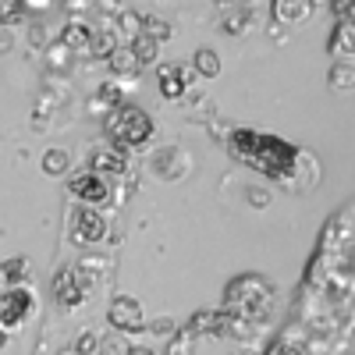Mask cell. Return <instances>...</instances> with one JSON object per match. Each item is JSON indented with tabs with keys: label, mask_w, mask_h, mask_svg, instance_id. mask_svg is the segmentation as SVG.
<instances>
[{
	"label": "cell",
	"mask_w": 355,
	"mask_h": 355,
	"mask_svg": "<svg viewBox=\"0 0 355 355\" xmlns=\"http://www.w3.org/2000/svg\"><path fill=\"white\" fill-rule=\"evenodd\" d=\"M89 171L93 174H125L128 171V153L121 150V146H114V142H103V146H96L93 150V157H89Z\"/></svg>",
	"instance_id": "30bf717a"
},
{
	"label": "cell",
	"mask_w": 355,
	"mask_h": 355,
	"mask_svg": "<svg viewBox=\"0 0 355 355\" xmlns=\"http://www.w3.org/2000/svg\"><path fill=\"white\" fill-rule=\"evenodd\" d=\"M128 46H132L135 61H139L142 68H146V64H153L157 57H160V43H157V40H150V36H142V33H139V36H135Z\"/></svg>",
	"instance_id": "2e32d148"
},
{
	"label": "cell",
	"mask_w": 355,
	"mask_h": 355,
	"mask_svg": "<svg viewBox=\"0 0 355 355\" xmlns=\"http://www.w3.org/2000/svg\"><path fill=\"white\" fill-rule=\"evenodd\" d=\"M249 202L252 206H266V202H270V196H266L263 189H249Z\"/></svg>",
	"instance_id": "83f0119b"
},
{
	"label": "cell",
	"mask_w": 355,
	"mask_h": 355,
	"mask_svg": "<svg viewBox=\"0 0 355 355\" xmlns=\"http://www.w3.org/2000/svg\"><path fill=\"white\" fill-rule=\"evenodd\" d=\"M327 53L338 57L341 64H352V57H355V21H338L334 25V33L327 40Z\"/></svg>",
	"instance_id": "8fae6325"
},
{
	"label": "cell",
	"mask_w": 355,
	"mask_h": 355,
	"mask_svg": "<svg viewBox=\"0 0 355 355\" xmlns=\"http://www.w3.org/2000/svg\"><path fill=\"white\" fill-rule=\"evenodd\" d=\"M146 327H150L153 334H174V323L171 320H157V323H146Z\"/></svg>",
	"instance_id": "4316f807"
},
{
	"label": "cell",
	"mask_w": 355,
	"mask_h": 355,
	"mask_svg": "<svg viewBox=\"0 0 355 355\" xmlns=\"http://www.w3.org/2000/svg\"><path fill=\"white\" fill-rule=\"evenodd\" d=\"M192 71H196L199 78H217V75H220V57H217L210 46L196 50V57H192Z\"/></svg>",
	"instance_id": "9a60e30c"
},
{
	"label": "cell",
	"mask_w": 355,
	"mask_h": 355,
	"mask_svg": "<svg viewBox=\"0 0 355 355\" xmlns=\"http://www.w3.org/2000/svg\"><path fill=\"white\" fill-rule=\"evenodd\" d=\"M114 50H117V40H114L110 28H100V33L93 28V40H89V53H93V57H103V61H107Z\"/></svg>",
	"instance_id": "e0dca14e"
},
{
	"label": "cell",
	"mask_w": 355,
	"mask_h": 355,
	"mask_svg": "<svg viewBox=\"0 0 355 355\" xmlns=\"http://www.w3.org/2000/svg\"><path fill=\"white\" fill-rule=\"evenodd\" d=\"M125 355H157V352H153L150 345H132V348H128Z\"/></svg>",
	"instance_id": "f546056e"
},
{
	"label": "cell",
	"mask_w": 355,
	"mask_h": 355,
	"mask_svg": "<svg viewBox=\"0 0 355 355\" xmlns=\"http://www.w3.org/2000/svg\"><path fill=\"white\" fill-rule=\"evenodd\" d=\"M68 167H71V157H68L64 150H46V153H43V171H46V174L57 178V174H64Z\"/></svg>",
	"instance_id": "d6986e66"
},
{
	"label": "cell",
	"mask_w": 355,
	"mask_h": 355,
	"mask_svg": "<svg viewBox=\"0 0 355 355\" xmlns=\"http://www.w3.org/2000/svg\"><path fill=\"white\" fill-rule=\"evenodd\" d=\"M266 355H306V348H302V345H295V341H288V338H277L274 348L266 352Z\"/></svg>",
	"instance_id": "603a6c76"
},
{
	"label": "cell",
	"mask_w": 355,
	"mask_h": 355,
	"mask_svg": "<svg viewBox=\"0 0 355 355\" xmlns=\"http://www.w3.org/2000/svg\"><path fill=\"white\" fill-rule=\"evenodd\" d=\"M25 270H28V263H25L21 256H11L4 266H0V274L8 277V288H11V284H25Z\"/></svg>",
	"instance_id": "ffe728a7"
},
{
	"label": "cell",
	"mask_w": 355,
	"mask_h": 355,
	"mask_svg": "<svg viewBox=\"0 0 355 355\" xmlns=\"http://www.w3.org/2000/svg\"><path fill=\"white\" fill-rule=\"evenodd\" d=\"M21 11V4H0V25H4L8 18H15Z\"/></svg>",
	"instance_id": "f1b7e54d"
},
{
	"label": "cell",
	"mask_w": 355,
	"mask_h": 355,
	"mask_svg": "<svg viewBox=\"0 0 355 355\" xmlns=\"http://www.w3.org/2000/svg\"><path fill=\"white\" fill-rule=\"evenodd\" d=\"M107 64H110V71H114V75H121V78H128V75H139V71H142V64L135 61L132 46H117V50L107 57Z\"/></svg>",
	"instance_id": "5bb4252c"
},
{
	"label": "cell",
	"mask_w": 355,
	"mask_h": 355,
	"mask_svg": "<svg viewBox=\"0 0 355 355\" xmlns=\"http://www.w3.org/2000/svg\"><path fill=\"white\" fill-rule=\"evenodd\" d=\"M71 239L78 245H96L107 239V220L100 210H78L71 217Z\"/></svg>",
	"instance_id": "ba28073f"
},
{
	"label": "cell",
	"mask_w": 355,
	"mask_h": 355,
	"mask_svg": "<svg viewBox=\"0 0 355 355\" xmlns=\"http://www.w3.org/2000/svg\"><path fill=\"white\" fill-rule=\"evenodd\" d=\"M331 82H334L338 89H352V82H355L352 64H334V68H331Z\"/></svg>",
	"instance_id": "7402d4cb"
},
{
	"label": "cell",
	"mask_w": 355,
	"mask_h": 355,
	"mask_svg": "<svg viewBox=\"0 0 355 355\" xmlns=\"http://www.w3.org/2000/svg\"><path fill=\"white\" fill-rule=\"evenodd\" d=\"M68 192L82 202V210H103V206L110 202V185L103 182L100 174H93V171H78V174H71V182H68Z\"/></svg>",
	"instance_id": "277c9868"
},
{
	"label": "cell",
	"mask_w": 355,
	"mask_h": 355,
	"mask_svg": "<svg viewBox=\"0 0 355 355\" xmlns=\"http://www.w3.org/2000/svg\"><path fill=\"white\" fill-rule=\"evenodd\" d=\"M121 28H125V33L135 40V36H139V28H142V15H135V11H125V15H121Z\"/></svg>",
	"instance_id": "cb8c5ba5"
},
{
	"label": "cell",
	"mask_w": 355,
	"mask_h": 355,
	"mask_svg": "<svg viewBox=\"0 0 355 355\" xmlns=\"http://www.w3.org/2000/svg\"><path fill=\"white\" fill-rule=\"evenodd\" d=\"M8 345V331H0V348H4Z\"/></svg>",
	"instance_id": "4dcf8cb0"
},
{
	"label": "cell",
	"mask_w": 355,
	"mask_h": 355,
	"mask_svg": "<svg viewBox=\"0 0 355 355\" xmlns=\"http://www.w3.org/2000/svg\"><path fill=\"white\" fill-rule=\"evenodd\" d=\"M107 320L117 334H142L146 331V313H142V302L132 299V295H117L107 309Z\"/></svg>",
	"instance_id": "52a82bcc"
},
{
	"label": "cell",
	"mask_w": 355,
	"mask_h": 355,
	"mask_svg": "<svg viewBox=\"0 0 355 355\" xmlns=\"http://www.w3.org/2000/svg\"><path fill=\"white\" fill-rule=\"evenodd\" d=\"M334 15H338V21H355V4H352V0H338Z\"/></svg>",
	"instance_id": "484cf974"
},
{
	"label": "cell",
	"mask_w": 355,
	"mask_h": 355,
	"mask_svg": "<svg viewBox=\"0 0 355 355\" xmlns=\"http://www.w3.org/2000/svg\"><path fill=\"white\" fill-rule=\"evenodd\" d=\"M89 40H93V28H89L85 21H71L61 33V46L71 50V53H89Z\"/></svg>",
	"instance_id": "4fadbf2b"
},
{
	"label": "cell",
	"mask_w": 355,
	"mask_h": 355,
	"mask_svg": "<svg viewBox=\"0 0 355 355\" xmlns=\"http://www.w3.org/2000/svg\"><path fill=\"white\" fill-rule=\"evenodd\" d=\"M313 15V4L309 0H277L274 4V18L284 21V25H299Z\"/></svg>",
	"instance_id": "7c38bea8"
},
{
	"label": "cell",
	"mask_w": 355,
	"mask_h": 355,
	"mask_svg": "<svg viewBox=\"0 0 355 355\" xmlns=\"http://www.w3.org/2000/svg\"><path fill=\"white\" fill-rule=\"evenodd\" d=\"M89 288H93V281H89L78 266H64V270H57V277H53V299L61 309H75V306L85 302Z\"/></svg>",
	"instance_id": "8992f818"
},
{
	"label": "cell",
	"mask_w": 355,
	"mask_h": 355,
	"mask_svg": "<svg viewBox=\"0 0 355 355\" xmlns=\"http://www.w3.org/2000/svg\"><path fill=\"white\" fill-rule=\"evenodd\" d=\"M33 313V291L25 284H11L0 291V331H15Z\"/></svg>",
	"instance_id": "5b68a950"
},
{
	"label": "cell",
	"mask_w": 355,
	"mask_h": 355,
	"mask_svg": "<svg viewBox=\"0 0 355 355\" xmlns=\"http://www.w3.org/2000/svg\"><path fill=\"white\" fill-rule=\"evenodd\" d=\"M103 128H107V135L114 139V146H121V150H128V146H142V142H150V135H153V121H150V114H146L142 107H135V103H121V107L107 110Z\"/></svg>",
	"instance_id": "3957f363"
},
{
	"label": "cell",
	"mask_w": 355,
	"mask_h": 355,
	"mask_svg": "<svg viewBox=\"0 0 355 355\" xmlns=\"http://www.w3.org/2000/svg\"><path fill=\"white\" fill-rule=\"evenodd\" d=\"M192 348H196V334L189 327L174 331L171 341H167V355H192Z\"/></svg>",
	"instance_id": "ac0fdd59"
},
{
	"label": "cell",
	"mask_w": 355,
	"mask_h": 355,
	"mask_svg": "<svg viewBox=\"0 0 355 355\" xmlns=\"http://www.w3.org/2000/svg\"><path fill=\"white\" fill-rule=\"evenodd\" d=\"M227 153L266 178H288L299 164V146L284 142L281 135H266L252 128H234L227 139Z\"/></svg>",
	"instance_id": "6da1fadb"
},
{
	"label": "cell",
	"mask_w": 355,
	"mask_h": 355,
	"mask_svg": "<svg viewBox=\"0 0 355 355\" xmlns=\"http://www.w3.org/2000/svg\"><path fill=\"white\" fill-rule=\"evenodd\" d=\"M100 103L110 107V110H114V107H121V103H125V100H121V85L103 82V85H100Z\"/></svg>",
	"instance_id": "44dd1931"
},
{
	"label": "cell",
	"mask_w": 355,
	"mask_h": 355,
	"mask_svg": "<svg viewBox=\"0 0 355 355\" xmlns=\"http://www.w3.org/2000/svg\"><path fill=\"white\" fill-rule=\"evenodd\" d=\"M96 341H100V338H96L93 331H85V334L78 338V345H75V352H78V355H93V352H96Z\"/></svg>",
	"instance_id": "d4e9b609"
},
{
	"label": "cell",
	"mask_w": 355,
	"mask_h": 355,
	"mask_svg": "<svg viewBox=\"0 0 355 355\" xmlns=\"http://www.w3.org/2000/svg\"><path fill=\"white\" fill-rule=\"evenodd\" d=\"M270 299H274V288L266 284V277H259V274H242V277H234V281L227 284L220 313H224L227 320H239V323H249V327H252L256 320H263Z\"/></svg>",
	"instance_id": "7a4b0ae2"
},
{
	"label": "cell",
	"mask_w": 355,
	"mask_h": 355,
	"mask_svg": "<svg viewBox=\"0 0 355 355\" xmlns=\"http://www.w3.org/2000/svg\"><path fill=\"white\" fill-rule=\"evenodd\" d=\"M192 78H196V71L189 64H160V71H157L160 96L164 100H182L185 89L192 85Z\"/></svg>",
	"instance_id": "9c48e42d"
}]
</instances>
